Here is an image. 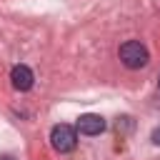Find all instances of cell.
I'll use <instances>...</instances> for the list:
<instances>
[{
  "instance_id": "6da1fadb",
  "label": "cell",
  "mask_w": 160,
  "mask_h": 160,
  "mask_svg": "<svg viewBox=\"0 0 160 160\" xmlns=\"http://www.w3.org/2000/svg\"><path fill=\"white\" fill-rule=\"evenodd\" d=\"M118 55H120L122 65H125V68H130V70H138V68L148 65V60H150L148 48H145L140 40H128V42H122Z\"/></svg>"
},
{
  "instance_id": "7a4b0ae2",
  "label": "cell",
  "mask_w": 160,
  "mask_h": 160,
  "mask_svg": "<svg viewBox=\"0 0 160 160\" xmlns=\"http://www.w3.org/2000/svg\"><path fill=\"white\" fill-rule=\"evenodd\" d=\"M50 142H52V148L58 152H70L75 148V142H78V132H75V128L60 122V125H55L50 130Z\"/></svg>"
},
{
  "instance_id": "3957f363",
  "label": "cell",
  "mask_w": 160,
  "mask_h": 160,
  "mask_svg": "<svg viewBox=\"0 0 160 160\" xmlns=\"http://www.w3.org/2000/svg\"><path fill=\"white\" fill-rule=\"evenodd\" d=\"M10 80H12V88L15 90H20V92H25V90H30L32 88V70L28 68V65H15L12 68V72H10Z\"/></svg>"
},
{
  "instance_id": "277c9868",
  "label": "cell",
  "mask_w": 160,
  "mask_h": 160,
  "mask_svg": "<svg viewBox=\"0 0 160 160\" xmlns=\"http://www.w3.org/2000/svg\"><path fill=\"white\" fill-rule=\"evenodd\" d=\"M78 130H80V135H100V132L105 130V120H102L100 115H92V112L80 115Z\"/></svg>"
},
{
  "instance_id": "5b68a950",
  "label": "cell",
  "mask_w": 160,
  "mask_h": 160,
  "mask_svg": "<svg viewBox=\"0 0 160 160\" xmlns=\"http://www.w3.org/2000/svg\"><path fill=\"white\" fill-rule=\"evenodd\" d=\"M152 142H155V145H160V128H155V130H152Z\"/></svg>"
},
{
  "instance_id": "8992f818",
  "label": "cell",
  "mask_w": 160,
  "mask_h": 160,
  "mask_svg": "<svg viewBox=\"0 0 160 160\" xmlns=\"http://www.w3.org/2000/svg\"><path fill=\"white\" fill-rule=\"evenodd\" d=\"M2 160H12V158H2Z\"/></svg>"
}]
</instances>
